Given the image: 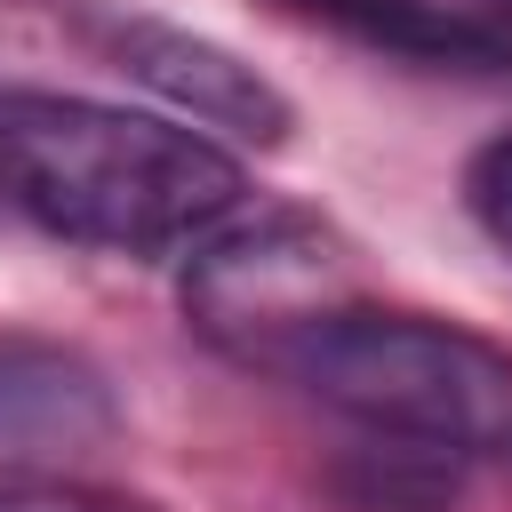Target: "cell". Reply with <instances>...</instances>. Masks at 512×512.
Segmentation results:
<instances>
[{"label":"cell","mask_w":512,"mask_h":512,"mask_svg":"<svg viewBox=\"0 0 512 512\" xmlns=\"http://www.w3.org/2000/svg\"><path fill=\"white\" fill-rule=\"evenodd\" d=\"M0 512H152V504L112 496L96 480H64V472H0Z\"/></svg>","instance_id":"cell-7"},{"label":"cell","mask_w":512,"mask_h":512,"mask_svg":"<svg viewBox=\"0 0 512 512\" xmlns=\"http://www.w3.org/2000/svg\"><path fill=\"white\" fill-rule=\"evenodd\" d=\"M0 200L104 256H200L248 216V176L184 120L56 88H0Z\"/></svg>","instance_id":"cell-1"},{"label":"cell","mask_w":512,"mask_h":512,"mask_svg":"<svg viewBox=\"0 0 512 512\" xmlns=\"http://www.w3.org/2000/svg\"><path fill=\"white\" fill-rule=\"evenodd\" d=\"M464 216L488 232V248H504L512 256V128L504 136H488L472 160H464Z\"/></svg>","instance_id":"cell-6"},{"label":"cell","mask_w":512,"mask_h":512,"mask_svg":"<svg viewBox=\"0 0 512 512\" xmlns=\"http://www.w3.org/2000/svg\"><path fill=\"white\" fill-rule=\"evenodd\" d=\"M104 56L136 88H152L184 128H200L208 144L216 136H232V144H280L288 136V96L208 32H184V24H160V16H112Z\"/></svg>","instance_id":"cell-3"},{"label":"cell","mask_w":512,"mask_h":512,"mask_svg":"<svg viewBox=\"0 0 512 512\" xmlns=\"http://www.w3.org/2000/svg\"><path fill=\"white\" fill-rule=\"evenodd\" d=\"M120 424L112 384L72 344L0 336V448H80Z\"/></svg>","instance_id":"cell-5"},{"label":"cell","mask_w":512,"mask_h":512,"mask_svg":"<svg viewBox=\"0 0 512 512\" xmlns=\"http://www.w3.org/2000/svg\"><path fill=\"white\" fill-rule=\"evenodd\" d=\"M296 16L384 48L400 64H440V72H504L512 64V16L480 0H288Z\"/></svg>","instance_id":"cell-4"},{"label":"cell","mask_w":512,"mask_h":512,"mask_svg":"<svg viewBox=\"0 0 512 512\" xmlns=\"http://www.w3.org/2000/svg\"><path fill=\"white\" fill-rule=\"evenodd\" d=\"M232 352L360 424L368 448H408L432 464H512V352L456 320L320 296L264 320Z\"/></svg>","instance_id":"cell-2"}]
</instances>
